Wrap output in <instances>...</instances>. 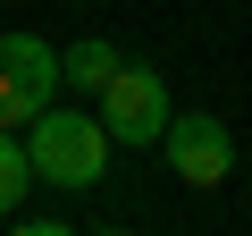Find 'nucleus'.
<instances>
[{"mask_svg":"<svg viewBox=\"0 0 252 236\" xmlns=\"http://www.w3.org/2000/svg\"><path fill=\"white\" fill-rule=\"evenodd\" d=\"M93 110H101L109 144H126V152H152V144H160V127H168V84H160V68L118 59V76L93 93Z\"/></svg>","mask_w":252,"mask_h":236,"instance_id":"2","label":"nucleus"},{"mask_svg":"<svg viewBox=\"0 0 252 236\" xmlns=\"http://www.w3.org/2000/svg\"><path fill=\"white\" fill-rule=\"evenodd\" d=\"M59 101V51L42 34H0V127H26V118Z\"/></svg>","mask_w":252,"mask_h":236,"instance_id":"3","label":"nucleus"},{"mask_svg":"<svg viewBox=\"0 0 252 236\" xmlns=\"http://www.w3.org/2000/svg\"><path fill=\"white\" fill-rule=\"evenodd\" d=\"M109 127H101V110H34L26 118V169L34 186H59V194H93L109 177Z\"/></svg>","mask_w":252,"mask_h":236,"instance_id":"1","label":"nucleus"},{"mask_svg":"<svg viewBox=\"0 0 252 236\" xmlns=\"http://www.w3.org/2000/svg\"><path fill=\"white\" fill-rule=\"evenodd\" d=\"M160 152L185 186H227L235 177V135L219 127L210 110H168V127H160Z\"/></svg>","mask_w":252,"mask_h":236,"instance_id":"4","label":"nucleus"},{"mask_svg":"<svg viewBox=\"0 0 252 236\" xmlns=\"http://www.w3.org/2000/svg\"><path fill=\"white\" fill-rule=\"evenodd\" d=\"M26 186H34V169H26V144H17V127H0V219H17Z\"/></svg>","mask_w":252,"mask_h":236,"instance_id":"6","label":"nucleus"},{"mask_svg":"<svg viewBox=\"0 0 252 236\" xmlns=\"http://www.w3.org/2000/svg\"><path fill=\"white\" fill-rule=\"evenodd\" d=\"M118 59H126V51H118V42H101V34H93V42H67V51H59V84H76V93L93 101V93L118 76Z\"/></svg>","mask_w":252,"mask_h":236,"instance_id":"5","label":"nucleus"},{"mask_svg":"<svg viewBox=\"0 0 252 236\" xmlns=\"http://www.w3.org/2000/svg\"><path fill=\"white\" fill-rule=\"evenodd\" d=\"M17 228H26V236H59L67 219H59V211H17Z\"/></svg>","mask_w":252,"mask_h":236,"instance_id":"7","label":"nucleus"}]
</instances>
